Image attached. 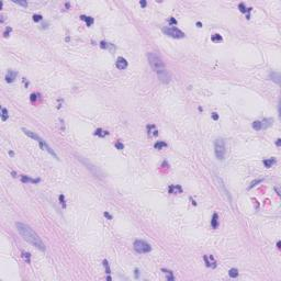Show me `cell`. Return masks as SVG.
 Segmentation results:
<instances>
[{
	"label": "cell",
	"mask_w": 281,
	"mask_h": 281,
	"mask_svg": "<svg viewBox=\"0 0 281 281\" xmlns=\"http://www.w3.org/2000/svg\"><path fill=\"white\" fill-rule=\"evenodd\" d=\"M16 226H17L18 232L20 233V235L23 237L24 240H27L28 243H30L32 246L36 247L41 251H45V245H44V243L42 242L41 237L36 234L30 226L24 224V223H20V222H17Z\"/></svg>",
	"instance_id": "cell-1"
},
{
	"label": "cell",
	"mask_w": 281,
	"mask_h": 281,
	"mask_svg": "<svg viewBox=\"0 0 281 281\" xmlns=\"http://www.w3.org/2000/svg\"><path fill=\"white\" fill-rule=\"evenodd\" d=\"M147 57H148L149 65H151V67L153 68V70H155L156 74H157L158 71L163 70V69H165V64H164L163 59L160 58V56L158 55V54H156L154 52H151V53H148Z\"/></svg>",
	"instance_id": "cell-2"
},
{
	"label": "cell",
	"mask_w": 281,
	"mask_h": 281,
	"mask_svg": "<svg viewBox=\"0 0 281 281\" xmlns=\"http://www.w3.org/2000/svg\"><path fill=\"white\" fill-rule=\"evenodd\" d=\"M214 153L215 156L218 160H223L225 158L226 148H225V142L223 138H216L214 142Z\"/></svg>",
	"instance_id": "cell-3"
},
{
	"label": "cell",
	"mask_w": 281,
	"mask_h": 281,
	"mask_svg": "<svg viewBox=\"0 0 281 281\" xmlns=\"http://www.w3.org/2000/svg\"><path fill=\"white\" fill-rule=\"evenodd\" d=\"M134 249L136 253L138 254H147L149 251L152 250V247L149 245L148 243H146L145 240H142V239H137L134 242Z\"/></svg>",
	"instance_id": "cell-4"
},
{
	"label": "cell",
	"mask_w": 281,
	"mask_h": 281,
	"mask_svg": "<svg viewBox=\"0 0 281 281\" xmlns=\"http://www.w3.org/2000/svg\"><path fill=\"white\" fill-rule=\"evenodd\" d=\"M163 32L165 34H167L168 36H170V38H174V39H182V38H185V36H186V34L182 31H180L179 29L173 28V27L164 28L163 29Z\"/></svg>",
	"instance_id": "cell-5"
},
{
	"label": "cell",
	"mask_w": 281,
	"mask_h": 281,
	"mask_svg": "<svg viewBox=\"0 0 281 281\" xmlns=\"http://www.w3.org/2000/svg\"><path fill=\"white\" fill-rule=\"evenodd\" d=\"M157 76H158V78H159L160 81L164 82V83H168L170 81V79H171V76L169 74V71L167 70L166 68L163 69V70H160V71H158L157 72Z\"/></svg>",
	"instance_id": "cell-6"
},
{
	"label": "cell",
	"mask_w": 281,
	"mask_h": 281,
	"mask_svg": "<svg viewBox=\"0 0 281 281\" xmlns=\"http://www.w3.org/2000/svg\"><path fill=\"white\" fill-rule=\"evenodd\" d=\"M115 66L118 69H120V70H124V69L127 67V60L124 57H118L116 58V62H115Z\"/></svg>",
	"instance_id": "cell-7"
},
{
	"label": "cell",
	"mask_w": 281,
	"mask_h": 281,
	"mask_svg": "<svg viewBox=\"0 0 281 281\" xmlns=\"http://www.w3.org/2000/svg\"><path fill=\"white\" fill-rule=\"evenodd\" d=\"M17 76H18V72L16 70L10 69V70H8V72H7V75H6V81L7 82H13L14 79L17 78Z\"/></svg>",
	"instance_id": "cell-8"
},
{
	"label": "cell",
	"mask_w": 281,
	"mask_h": 281,
	"mask_svg": "<svg viewBox=\"0 0 281 281\" xmlns=\"http://www.w3.org/2000/svg\"><path fill=\"white\" fill-rule=\"evenodd\" d=\"M204 261H205V264H206L207 267H212V268L216 267V262H215V260H214V258H213L212 255H209V256L205 255V256H204Z\"/></svg>",
	"instance_id": "cell-9"
},
{
	"label": "cell",
	"mask_w": 281,
	"mask_h": 281,
	"mask_svg": "<svg viewBox=\"0 0 281 281\" xmlns=\"http://www.w3.org/2000/svg\"><path fill=\"white\" fill-rule=\"evenodd\" d=\"M211 226H212V228H217V226H218V215L216 213H214L213 216H212V220H211Z\"/></svg>",
	"instance_id": "cell-10"
},
{
	"label": "cell",
	"mask_w": 281,
	"mask_h": 281,
	"mask_svg": "<svg viewBox=\"0 0 281 281\" xmlns=\"http://www.w3.org/2000/svg\"><path fill=\"white\" fill-rule=\"evenodd\" d=\"M21 181L24 182V184H28V182L36 184V182H40V179H32V178L28 177V176H21Z\"/></svg>",
	"instance_id": "cell-11"
},
{
	"label": "cell",
	"mask_w": 281,
	"mask_h": 281,
	"mask_svg": "<svg viewBox=\"0 0 281 281\" xmlns=\"http://www.w3.org/2000/svg\"><path fill=\"white\" fill-rule=\"evenodd\" d=\"M269 79L273 80V81L277 82V83H280V74L279 72H271L270 76H269Z\"/></svg>",
	"instance_id": "cell-12"
},
{
	"label": "cell",
	"mask_w": 281,
	"mask_h": 281,
	"mask_svg": "<svg viewBox=\"0 0 281 281\" xmlns=\"http://www.w3.org/2000/svg\"><path fill=\"white\" fill-rule=\"evenodd\" d=\"M182 191V189L180 186H170L169 187V192L170 193H180Z\"/></svg>",
	"instance_id": "cell-13"
},
{
	"label": "cell",
	"mask_w": 281,
	"mask_h": 281,
	"mask_svg": "<svg viewBox=\"0 0 281 281\" xmlns=\"http://www.w3.org/2000/svg\"><path fill=\"white\" fill-rule=\"evenodd\" d=\"M272 124V119H264V121L261 122V127L262 129H267Z\"/></svg>",
	"instance_id": "cell-14"
},
{
	"label": "cell",
	"mask_w": 281,
	"mask_h": 281,
	"mask_svg": "<svg viewBox=\"0 0 281 281\" xmlns=\"http://www.w3.org/2000/svg\"><path fill=\"white\" fill-rule=\"evenodd\" d=\"M273 164H276V159H275V158H269V159H265V160H264V165L267 167V168H270V167H272Z\"/></svg>",
	"instance_id": "cell-15"
},
{
	"label": "cell",
	"mask_w": 281,
	"mask_h": 281,
	"mask_svg": "<svg viewBox=\"0 0 281 281\" xmlns=\"http://www.w3.org/2000/svg\"><path fill=\"white\" fill-rule=\"evenodd\" d=\"M154 147L156 149H163V148L167 147V143H165V142H162V141L156 142V143L154 144Z\"/></svg>",
	"instance_id": "cell-16"
},
{
	"label": "cell",
	"mask_w": 281,
	"mask_h": 281,
	"mask_svg": "<svg viewBox=\"0 0 281 281\" xmlns=\"http://www.w3.org/2000/svg\"><path fill=\"white\" fill-rule=\"evenodd\" d=\"M80 18H81V20L86 21V23H87V25H88V27H91V25L93 24V19H92V18H91V17H86V16H81Z\"/></svg>",
	"instance_id": "cell-17"
},
{
	"label": "cell",
	"mask_w": 281,
	"mask_h": 281,
	"mask_svg": "<svg viewBox=\"0 0 281 281\" xmlns=\"http://www.w3.org/2000/svg\"><path fill=\"white\" fill-rule=\"evenodd\" d=\"M211 41L213 43H221L223 41V39H222V36L220 34H213L212 38H211Z\"/></svg>",
	"instance_id": "cell-18"
},
{
	"label": "cell",
	"mask_w": 281,
	"mask_h": 281,
	"mask_svg": "<svg viewBox=\"0 0 281 281\" xmlns=\"http://www.w3.org/2000/svg\"><path fill=\"white\" fill-rule=\"evenodd\" d=\"M109 132H107V131H103V130H101V129H97L96 130V132H94V135H98V136H100V137H104L105 135H108Z\"/></svg>",
	"instance_id": "cell-19"
},
{
	"label": "cell",
	"mask_w": 281,
	"mask_h": 281,
	"mask_svg": "<svg viewBox=\"0 0 281 281\" xmlns=\"http://www.w3.org/2000/svg\"><path fill=\"white\" fill-rule=\"evenodd\" d=\"M228 275H229L231 278H237V276H238V270H237L236 268L229 269L228 270Z\"/></svg>",
	"instance_id": "cell-20"
},
{
	"label": "cell",
	"mask_w": 281,
	"mask_h": 281,
	"mask_svg": "<svg viewBox=\"0 0 281 281\" xmlns=\"http://www.w3.org/2000/svg\"><path fill=\"white\" fill-rule=\"evenodd\" d=\"M9 118V113H8V110L6 108H2L1 109V119L2 121H7V119Z\"/></svg>",
	"instance_id": "cell-21"
},
{
	"label": "cell",
	"mask_w": 281,
	"mask_h": 281,
	"mask_svg": "<svg viewBox=\"0 0 281 281\" xmlns=\"http://www.w3.org/2000/svg\"><path fill=\"white\" fill-rule=\"evenodd\" d=\"M162 271H163V272H165V275L167 276V280H170V281H173V280H174V275H173V271H170V270H166V269H162Z\"/></svg>",
	"instance_id": "cell-22"
},
{
	"label": "cell",
	"mask_w": 281,
	"mask_h": 281,
	"mask_svg": "<svg viewBox=\"0 0 281 281\" xmlns=\"http://www.w3.org/2000/svg\"><path fill=\"white\" fill-rule=\"evenodd\" d=\"M253 127L256 131H260L262 127H261V122L260 121H255L254 123H253Z\"/></svg>",
	"instance_id": "cell-23"
},
{
	"label": "cell",
	"mask_w": 281,
	"mask_h": 281,
	"mask_svg": "<svg viewBox=\"0 0 281 281\" xmlns=\"http://www.w3.org/2000/svg\"><path fill=\"white\" fill-rule=\"evenodd\" d=\"M238 8H239V10H240V12H246V11H251V8H248V9H246L245 8V6H244V3H239V6H238Z\"/></svg>",
	"instance_id": "cell-24"
},
{
	"label": "cell",
	"mask_w": 281,
	"mask_h": 281,
	"mask_svg": "<svg viewBox=\"0 0 281 281\" xmlns=\"http://www.w3.org/2000/svg\"><path fill=\"white\" fill-rule=\"evenodd\" d=\"M103 267H104V269H105V272L108 273H111V271H110V267H109V262L107 261V260H103Z\"/></svg>",
	"instance_id": "cell-25"
},
{
	"label": "cell",
	"mask_w": 281,
	"mask_h": 281,
	"mask_svg": "<svg viewBox=\"0 0 281 281\" xmlns=\"http://www.w3.org/2000/svg\"><path fill=\"white\" fill-rule=\"evenodd\" d=\"M110 46H111V44H110V43H108V42H104V41H103V42L100 43V47H101V48H105V50H107V48H109Z\"/></svg>",
	"instance_id": "cell-26"
},
{
	"label": "cell",
	"mask_w": 281,
	"mask_h": 281,
	"mask_svg": "<svg viewBox=\"0 0 281 281\" xmlns=\"http://www.w3.org/2000/svg\"><path fill=\"white\" fill-rule=\"evenodd\" d=\"M43 19V17L41 16V14H34L33 16V21L34 22H39V21H41Z\"/></svg>",
	"instance_id": "cell-27"
},
{
	"label": "cell",
	"mask_w": 281,
	"mask_h": 281,
	"mask_svg": "<svg viewBox=\"0 0 281 281\" xmlns=\"http://www.w3.org/2000/svg\"><path fill=\"white\" fill-rule=\"evenodd\" d=\"M59 201H60V204L63 205V207L65 209V207H66V203H65V197L63 194L59 196Z\"/></svg>",
	"instance_id": "cell-28"
},
{
	"label": "cell",
	"mask_w": 281,
	"mask_h": 281,
	"mask_svg": "<svg viewBox=\"0 0 281 281\" xmlns=\"http://www.w3.org/2000/svg\"><path fill=\"white\" fill-rule=\"evenodd\" d=\"M115 147L119 149V151H122V149L124 148V145L121 143V142H116L115 143Z\"/></svg>",
	"instance_id": "cell-29"
},
{
	"label": "cell",
	"mask_w": 281,
	"mask_h": 281,
	"mask_svg": "<svg viewBox=\"0 0 281 281\" xmlns=\"http://www.w3.org/2000/svg\"><path fill=\"white\" fill-rule=\"evenodd\" d=\"M23 257H24V259L25 260H27V262L28 264H30V253H23Z\"/></svg>",
	"instance_id": "cell-30"
},
{
	"label": "cell",
	"mask_w": 281,
	"mask_h": 281,
	"mask_svg": "<svg viewBox=\"0 0 281 281\" xmlns=\"http://www.w3.org/2000/svg\"><path fill=\"white\" fill-rule=\"evenodd\" d=\"M261 181H262L261 179H258V180H255V181H253V182H251V184H250L249 187H248V189H251V188L254 187V186H256L257 184H259V182H261Z\"/></svg>",
	"instance_id": "cell-31"
},
{
	"label": "cell",
	"mask_w": 281,
	"mask_h": 281,
	"mask_svg": "<svg viewBox=\"0 0 281 281\" xmlns=\"http://www.w3.org/2000/svg\"><path fill=\"white\" fill-rule=\"evenodd\" d=\"M11 30H12V29H11V28H9V27H7V29H6V31H5V33H3V35H5V38H7V36H8V34L10 33V32H11Z\"/></svg>",
	"instance_id": "cell-32"
},
{
	"label": "cell",
	"mask_w": 281,
	"mask_h": 281,
	"mask_svg": "<svg viewBox=\"0 0 281 281\" xmlns=\"http://www.w3.org/2000/svg\"><path fill=\"white\" fill-rule=\"evenodd\" d=\"M36 100H38V94H36V93H32V94H31V101L34 102V101H36Z\"/></svg>",
	"instance_id": "cell-33"
},
{
	"label": "cell",
	"mask_w": 281,
	"mask_h": 281,
	"mask_svg": "<svg viewBox=\"0 0 281 281\" xmlns=\"http://www.w3.org/2000/svg\"><path fill=\"white\" fill-rule=\"evenodd\" d=\"M14 2L18 3V5L23 6V7H28V2H25V1H14Z\"/></svg>",
	"instance_id": "cell-34"
},
{
	"label": "cell",
	"mask_w": 281,
	"mask_h": 281,
	"mask_svg": "<svg viewBox=\"0 0 281 281\" xmlns=\"http://www.w3.org/2000/svg\"><path fill=\"white\" fill-rule=\"evenodd\" d=\"M169 24H177V20H175L174 18H170V19H169Z\"/></svg>",
	"instance_id": "cell-35"
},
{
	"label": "cell",
	"mask_w": 281,
	"mask_h": 281,
	"mask_svg": "<svg viewBox=\"0 0 281 281\" xmlns=\"http://www.w3.org/2000/svg\"><path fill=\"white\" fill-rule=\"evenodd\" d=\"M212 118H213V120H215V121H216V120H218V115H217V113H212Z\"/></svg>",
	"instance_id": "cell-36"
},
{
	"label": "cell",
	"mask_w": 281,
	"mask_h": 281,
	"mask_svg": "<svg viewBox=\"0 0 281 281\" xmlns=\"http://www.w3.org/2000/svg\"><path fill=\"white\" fill-rule=\"evenodd\" d=\"M103 215H104V216H105V217H108V218H109V220H112V216H111V215H110V214H109L108 212H104V213H103Z\"/></svg>",
	"instance_id": "cell-37"
},
{
	"label": "cell",
	"mask_w": 281,
	"mask_h": 281,
	"mask_svg": "<svg viewBox=\"0 0 281 281\" xmlns=\"http://www.w3.org/2000/svg\"><path fill=\"white\" fill-rule=\"evenodd\" d=\"M140 3H141V6L143 7V8H145V7H146V1H143V0H142Z\"/></svg>",
	"instance_id": "cell-38"
},
{
	"label": "cell",
	"mask_w": 281,
	"mask_h": 281,
	"mask_svg": "<svg viewBox=\"0 0 281 281\" xmlns=\"http://www.w3.org/2000/svg\"><path fill=\"white\" fill-rule=\"evenodd\" d=\"M280 143H281V140H280V138H278L277 142H276V145H277V146H280Z\"/></svg>",
	"instance_id": "cell-39"
},
{
	"label": "cell",
	"mask_w": 281,
	"mask_h": 281,
	"mask_svg": "<svg viewBox=\"0 0 281 281\" xmlns=\"http://www.w3.org/2000/svg\"><path fill=\"white\" fill-rule=\"evenodd\" d=\"M135 277H136V278L138 277V270L137 269H135Z\"/></svg>",
	"instance_id": "cell-40"
},
{
	"label": "cell",
	"mask_w": 281,
	"mask_h": 281,
	"mask_svg": "<svg viewBox=\"0 0 281 281\" xmlns=\"http://www.w3.org/2000/svg\"><path fill=\"white\" fill-rule=\"evenodd\" d=\"M201 25H202L201 22H197V27H198V28H201Z\"/></svg>",
	"instance_id": "cell-41"
},
{
	"label": "cell",
	"mask_w": 281,
	"mask_h": 281,
	"mask_svg": "<svg viewBox=\"0 0 281 281\" xmlns=\"http://www.w3.org/2000/svg\"><path fill=\"white\" fill-rule=\"evenodd\" d=\"M277 247H278V248H280V242H278V243H277Z\"/></svg>",
	"instance_id": "cell-42"
}]
</instances>
